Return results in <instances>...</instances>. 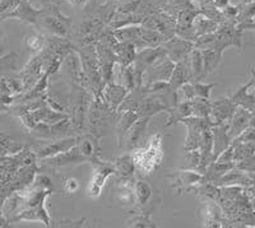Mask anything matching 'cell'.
I'll list each match as a JSON object with an SVG mask.
<instances>
[{
    "label": "cell",
    "mask_w": 255,
    "mask_h": 228,
    "mask_svg": "<svg viewBox=\"0 0 255 228\" xmlns=\"http://www.w3.org/2000/svg\"><path fill=\"white\" fill-rule=\"evenodd\" d=\"M135 168L138 172L142 175H151L153 171L161 166V162L163 158L162 152V138L161 134H154L147 147H142L139 149H135L131 152Z\"/></svg>",
    "instance_id": "cell-1"
},
{
    "label": "cell",
    "mask_w": 255,
    "mask_h": 228,
    "mask_svg": "<svg viewBox=\"0 0 255 228\" xmlns=\"http://www.w3.org/2000/svg\"><path fill=\"white\" fill-rule=\"evenodd\" d=\"M36 24L49 32L51 36L65 37L72 28V19L61 14L56 5H49L47 8L41 9Z\"/></svg>",
    "instance_id": "cell-2"
},
{
    "label": "cell",
    "mask_w": 255,
    "mask_h": 228,
    "mask_svg": "<svg viewBox=\"0 0 255 228\" xmlns=\"http://www.w3.org/2000/svg\"><path fill=\"white\" fill-rule=\"evenodd\" d=\"M91 163L93 165V175L87 193L91 199H97L101 195L105 184L113 175H115V168L113 163L102 161L101 158L95 159Z\"/></svg>",
    "instance_id": "cell-3"
},
{
    "label": "cell",
    "mask_w": 255,
    "mask_h": 228,
    "mask_svg": "<svg viewBox=\"0 0 255 228\" xmlns=\"http://www.w3.org/2000/svg\"><path fill=\"white\" fill-rule=\"evenodd\" d=\"M180 122L188 127V136H186V142L185 145H184L185 152L199 149L203 130L207 126L213 125L209 117H197V116H189V117L183 118Z\"/></svg>",
    "instance_id": "cell-4"
},
{
    "label": "cell",
    "mask_w": 255,
    "mask_h": 228,
    "mask_svg": "<svg viewBox=\"0 0 255 228\" xmlns=\"http://www.w3.org/2000/svg\"><path fill=\"white\" fill-rule=\"evenodd\" d=\"M142 26L144 28L158 32L167 41L168 38L176 36L177 19H175L174 17H170L166 13H157V14L147 15L145 19L143 20Z\"/></svg>",
    "instance_id": "cell-5"
},
{
    "label": "cell",
    "mask_w": 255,
    "mask_h": 228,
    "mask_svg": "<svg viewBox=\"0 0 255 228\" xmlns=\"http://www.w3.org/2000/svg\"><path fill=\"white\" fill-rule=\"evenodd\" d=\"M95 47L97 60H99V67L100 70H101V75L105 84L114 82V69H115L116 63H118V59H116L113 47L101 42V41L96 42Z\"/></svg>",
    "instance_id": "cell-6"
},
{
    "label": "cell",
    "mask_w": 255,
    "mask_h": 228,
    "mask_svg": "<svg viewBox=\"0 0 255 228\" xmlns=\"http://www.w3.org/2000/svg\"><path fill=\"white\" fill-rule=\"evenodd\" d=\"M176 63L168 58L167 55L159 58L156 63H153L148 68L143 77V86H147L153 82H168L171 78L174 68Z\"/></svg>",
    "instance_id": "cell-7"
},
{
    "label": "cell",
    "mask_w": 255,
    "mask_h": 228,
    "mask_svg": "<svg viewBox=\"0 0 255 228\" xmlns=\"http://www.w3.org/2000/svg\"><path fill=\"white\" fill-rule=\"evenodd\" d=\"M106 23L99 17H93L84 20L78 28V38L82 46H88L99 42L105 33Z\"/></svg>",
    "instance_id": "cell-8"
},
{
    "label": "cell",
    "mask_w": 255,
    "mask_h": 228,
    "mask_svg": "<svg viewBox=\"0 0 255 228\" xmlns=\"http://www.w3.org/2000/svg\"><path fill=\"white\" fill-rule=\"evenodd\" d=\"M149 120H151V117L140 116V117L134 122L133 126L129 129V131H128L127 135H125L124 142H123L122 147L124 148V149L133 152V150L144 147L145 131H147Z\"/></svg>",
    "instance_id": "cell-9"
},
{
    "label": "cell",
    "mask_w": 255,
    "mask_h": 228,
    "mask_svg": "<svg viewBox=\"0 0 255 228\" xmlns=\"http://www.w3.org/2000/svg\"><path fill=\"white\" fill-rule=\"evenodd\" d=\"M162 46L166 51V55L174 63H179V61H183L188 58L189 54L195 47V42L179 37V36H174V37L165 41Z\"/></svg>",
    "instance_id": "cell-10"
},
{
    "label": "cell",
    "mask_w": 255,
    "mask_h": 228,
    "mask_svg": "<svg viewBox=\"0 0 255 228\" xmlns=\"http://www.w3.org/2000/svg\"><path fill=\"white\" fill-rule=\"evenodd\" d=\"M174 188L177 191V194L195 190L198 186L206 182L203 173H199L194 170L179 171L177 173H174Z\"/></svg>",
    "instance_id": "cell-11"
},
{
    "label": "cell",
    "mask_w": 255,
    "mask_h": 228,
    "mask_svg": "<svg viewBox=\"0 0 255 228\" xmlns=\"http://www.w3.org/2000/svg\"><path fill=\"white\" fill-rule=\"evenodd\" d=\"M46 166L52 168H59V167H68V166H76L81 165L83 162H90V159L86 156L82 154L79 150L78 145L73 147L72 149L64 152V153L58 154V156L50 157V158H45L42 161Z\"/></svg>",
    "instance_id": "cell-12"
},
{
    "label": "cell",
    "mask_w": 255,
    "mask_h": 228,
    "mask_svg": "<svg viewBox=\"0 0 255 228\" xmlns=\"http://www.w3.org/2000/svg\"><path fill=\"white\" fill-rule=\"evenodd\" d=\"M236 105L234 104L231 99H218L216 101L211 102V114H209V120L213 122V125L223 124V122L230 121L236 110Z\"/></svg>",
    "instance_id": "cell-13"
},
{
    "label": "cell",
    "mask_w": 255,
    "mask_h": 228,
    "mask_svg": "<svg viewBox=\"0 0 255 228\" xmlns=\"http://www.w3.org/2000/svg\"><path fill=\"white\" fill-rule=\"evenodd\" d=\"M114 168H115V176L118 180V184H129L134 182V176H135V163H134L131 152L129 154L116 158L113 162Z\"/></svg>",
    "instance_id": "cell-14"
},
{
    "label": "cell",
    "mask_w": 255,
    "mask_h": 228,
    "mask_svg": "<svg viewBox=\"0 0 255 228\" xmlns=\"http://www.w3.org/2000/svg\"><path fill=\"white\" fill-rule=\"evenodd\" d=\"M77 143H78V135L67 136V138H63L60 139V140H56V142L49 143V144L41 147L40 149H37V152H36V156L40 159L58 156V154L64 153V152L72 149L73 147H76Z\"/></svg>",
    "instance_id": "cell-15"
},
{
    "label": "cell",
    "mask_w": 255,
    "mask_h": 228,
    "mask_svg": "<svg viewBox=\"0 0 255 228\" xmlns=\"http://www.w3.org/2000/svg\"><path fill=\"white\" fill-rule=\"evenodd\" d=\"M229 125L230 121L223 122V124L213 125L212 126V134H213V154H212V161L215 162L220 157L223 150L231 145L232 140L229 135Z\"/></svg>",
    "instance_id": "cell-16"
},
{
    "label": "cell",
    "mask_w": 255,
    "mask_h": 228,
    "mask_svg": "<svg viewBox=\"0 0 255 228\" xmlns=\"http://www.w3.org/2000/svg\"><path fill=\"white\" fill-rule=\"evenodd\" d=\"M128 93H129V90L123 87L122 84L116 83V82H110V83L105 84L104 90H102V99L110 106L111 110L116 113L128 96Z\"/></svg>",
    "instance_id": "cell-17"
},
{
    "label": "cell",
    "mask_w": 255,
    "mask_h": 228,
    "mask_svg": "<svg viewBox=\"0 0 255 228\" xmlns=\"http://www.w3.org/2000/svg\"><path fill=\"white\" fill-rule=\"evenodd\" d=\"M250 118H252L250 111H248L244 107H236L235 113L232 115L229 125V135L232 142L250 126Z\"/></svg>",
    "instance_id": "cell-18"
},
{
    "label": "cell",
    "mask_w": 255,
    "mask_h": 228,
    "mask_svg": "<svg viewBox=\"0 0 255 228\" xmlns=\"http://www.w3.org/2000/svg\"><path fill=\"white\" fill-rule=\"evenodd\" d=\"M140 117V114L136 111H118V117H116L115 127L116 136H118V144L122 147L124 142L125 135L129 131L134 122Z\"/></svg>",
    "instance_id": "cell-19"
},
{
    "label": "cell",
    "mask_w": 255,
    "mask_h": 228,
    "mask_svg": "<svg viewBox=\"0 0 255 228\" xmlns=\"http://www.w3.org/2000/svg\"><path fill=\"white\" fill-rule=\"evenodd\" d=\"M41 13V9H36L32 6L29 0H20L12 13L4 14V18H18L24 23L36 24L37 18Z\"/></svg>",
    "instance_id": "cell-20"
},
{
    "label": "cell",
    "mask_w": 255,
    "mask_h": 228,
    "mask_svg": "<svg viewBox=\"0 0 255 228\" xmlns=\"http://www.w3.org/2000/svg\"><path fill=\"white\" fill-rule=\"evenodd\" d=\"M134 193H135L136 207L140 211H144L148 205L154 202V193L152 186L144 180L134 181Z\"/></svg>",
    "instance_id": "cell-21"
},
{
    "label": "cell",
    "mask_w": 255,
    "mask_h": 228,
    "mask_svg": "<svg viewBox=\"0 0 255 228\" xmlns=\"http://www.w3.org/2000/svg\"><path fill=\"white\" fill-rule=\"evenodd\" d=\"M168 107L166 106L165 102L159 99L158 96L154 93L145 92L144 99H143L142 106H140L139 114L140 116H147V117H152L153 115L162 111H167Z\"/></svg>",
    "instance_id": "cell-22"
},
{
    "label": "cell",
    "mask_w": 255,
    "mask_h": 228,
    "mask_svg": "<svg viewBox=\"0 0 255 228\" xmlns=\"http://www.w3.org/2000/svg\"><path fill=\"white\" fill-rule=\"evenodd\" d=\"M253 86V77L250 79V82L245 86H243L241 88H239L234 96L231 97V100L234 101V104L236 106L244 107V109H247L248 111L250 113H255V95L254 93H250L249 90L250 87Z\"/></svg>",
    "instance_id": "cell-23"
},
{
    "label": "cell",
    "mask_w": 255,
    "mask_h": 228,
    "mask_svg": "<svg viewBox=\"0 0 255 228\" xmlns=\"http://www.w3.org/2000/svg\"><path fill=\"white\" fill-rule=\"evenodd\" d=\"M186 63H188L190 82L202 81V74H203V55H202V50L194 47L193 51L186 58Z\"/></svg>",
    "instance_id": "cell-24"
},
{
    "label": "cell",
    "mask_w": 255,
    "mask_h": 228,
    "mask_svg": "<svg viewBox=\"0 0 255 228\" xmlns=\"http://www.w3.org/2000/svg\"><path fill=\"white\" fill-rule=\"evenodd\" d=\"M113 50L115 52L118 63L123 64L125 67L131 65L135 60L136 49L133 42H120V41H118L113 46Z\"/></svg>",
    "instance_id": "cell-25"
},
{
    "label": "cell",
    "mask_w": 255,
    "mask_h": 228,
    "mask_svg": "<svg viewBox=\"0 0 255 228\" xmlns=\"http://www.w3.org/2000/svg\"><path fill=\"white\" fill-rule=\"evenodd\" d=\"M115 69H116V74L114 73V79L116 78V83L122 84L123 87L128 88L129 91H131L133 88H135V79H134L133 64H131V65H128V67H125V65H123V64L116 63Z\"/></svg>",
    "instance_id": "cell-26"
},
{
    "label": "cell",
    "mask_w": 255,
    "mask_h": 228,
    "mask_svg": "<svg viewBox=\"0 0 255 228\" xmlns=\"http://www.w3.org/2000/svg\"><path fill=\"white\" fill-rule=\"evenodd\" d=\"M168 113V118L167 122L165 124V126H171V125L177 124L183 118L189 117V116H193V110H191V104L189 102H179L175 106L170 107L167 110Z\"/></svg>",
    "instance_id": "cell-27"
},
{
    "label": "cell",
    "mask_w": 255,
    "mask_h": 228,
    "mask_svg": "<svg viewBox=\"0 0 255 228\" xmlns=\"http://www.w3.org/2000/svg\"><path fill=\"white\" fill-rule=\"evenodd\" d=\"M193 28H194L195 37H202L204 35H208V33H213L215 31H217L218 24L216 20L211 19L209 17H207L204 13L200 12L199 14H197V17L194 18V22H193Z\"/></svg>",
    "instance_id": "cell-28"
},
{
    "label": "cell",
    "mask_w": 255,
    "mask_h": 228,
    "mask_svg": "<svg viewBox=\"0 0 255 228\" xmlns=\"http://www.w3.org/2000/svg\"><path fill=\"white\" fill-rule=\"evenodd\" d=\"M202 55H203V74L202 79H204L207 75L212 74L218 68L222 60V52H218L212 49H200Z\"/></svg>",
    "instance_id": "cell-29"
},
{
    "label": "cell",
    "mask_w": 255,
    "mask_h": 228,
    "mask_svg": "<svg viewBox=\"0 0 255 228\" xmlns=\"http://www.w3.org/2000/svg\"><path fill=\"white\" fill-rule=\"evenodd\" d=\"M114 35H115L116 40L120 42H138L142 36L143 27L142 24H134V26H127L122 27V28L113 29Z\"/></svg>",
    "instance_id": "cell-30"
},
{
    "label": "cell",
    "mask_w": 255,
    "mask_h": 228,
    "mask_svg": "<svg viewBox=\"0 0 255 228\" xmlns=\"http://www.w3.org/2000/svg\"><path fill=\"white\" fill-rule=\"evenodd\" d=\"M116 202L123 207H135V193H134V184L130 186L129 184H116Z\"/></svg>",
    "instance_id": "cell-31"
},
{
    "label": "cell",
    "mask_w": 255,
    "mask_h": 228,
    "mask_svg": "<svg viewBox=\"0 0 255 228\" xmlns=\"http://www.w3.org/2000/svg\"><path fill=\"white\" fill-rule=\"evenodd\" d=\"M170 84L174 90L177 91L179 87H181L183 84L190 82V77H189V69H188V63H186V59L183 61H179L176 63L174 68V72H172L171 78H170Z\"/></svg>",
    "instance_id": "cell-32"
},
{
    "label": "cell",
    "mask_w": 255,
    "mask_h": 228,
    "mask_svg": "<svg viewBox=\"0 0 255 228\" xmlns=\"http://www.w3.org/2000/svg\"><path fill=\"white\" fill-rule=\"evenodd\" d=\"M202 214H203L204 226H207V227H220L221 226L220 223L222 214H221L220 209L216 204H213V203L204 204Z\"/></svg>",
    "instance_id": "cell-33"
},
{
    "label": "cell",
    "mask_w": 255,
    "mask_h": 228,
    "mask_svg": "<svg viewBox=\"0 0 255 228\" xmlns=\"http://www.w3.org/2000/svg\"><path fill=\"white\" fill-rule=\"evenodd\" d=\"M234 144V162H239L247 159L248 157L255 153V140L243 143H231Z\"/></svg>",
    "instance_id": "cell-34"
},
{
    "label": "cell",
    "mask_w": 255,
    "mask_h": 228,
    "mask_svg": "<svg viewBox=\"0 0 255 228\" xmlns=\"http://www.w3.org/2000/svg\"><path fill=\"white\" fill-rule=\"evenodd\" d=\"M191 110H193V116L197 117H209L211 114V102L208 99H202V97H195L191 100Z\"/></svg>",
    "instance_id": "cell-35"
},
{
    "label": "cell",
    "mask_w": 255,
    "mask_h": 228,
    "mask_svg": "<svg viewBox=\"0 0 255 228\" xmlns=\"http://www.w3.org/2000/svg\"><path fill=\"white\" fill-rule=\"evenodd\" d=\"M26 46L28 47V50L36 52H41L42 50L46 47V37H42V36L35 35V33H31V35L26 36Z\"/></svg>",
    "instance_id": "cell-36"
},
{
    "label": "cell",
    "mask_w": 255,
    "mask_h": 228,
    "mask_svg": "<svg viewBox=\"0 0 255 228\" xmlns=\"http://www.w3.org/2000/svg\"><path fill=\"white\" fill-rule=\"evenodd\" d=\"M177 100L179 102H189L191 100L195 99V91H194V84L191 82L183 84L181 87L177 88Z\"/></svg>",
    "instance_id": "cell-37"
},
{
    "label": "cell",
    "mask_w": 255,
    "mask_h": 228,
    "mask_svg": "<svg viewBox=\"0 0 255 228\" xmlns=\"http://www.w3.org/2000/svg\"><path fill=\"white\" fill-rule=\"evenodd\" d=\"M128 227H139V228H154L157 227L153 223V221L149 218L148 214H139V216H135L133 220H130L128 222Z\"/></svg>",
    "instance_id": "cell-38"
},
{
    "label": "cell",
    "mask_w": 255,
    "mask_h": 228,
    "mask_svg": "<svg viewBox=\"0 0 255 228\" xmlns=\"http://www.w3.org/2000/svg\"><path fill=\"white\" fill-rule=\"evenodd\" d=\"M17 54H8L5 56L0 58V73L9 72V70H15L17 68Z\"/></svg>",
    "instance_id": "cell-39"
},
{
    "label": "cell",
    "mask_w": 255,
    "mask_h": 228,
    "mask_svg": "<svg viewBox=\"0 0 255 228\" xmlns=\"http://www.w3.org/2000/svg\"><path fill=\"white\" fill-rule=\"evenodd\" d=\"M194 84L195 97H202V99H208L211 97V91L216 87L215 83L212 84H204L200 82H191Z\"/></svg>",
    "instance_id": "cell-40"
},
{
    "label": "cell",
    "mask_w": 255,
    "mask_h": 228,
    "mask_svg": "<svg viewBox=\"0 0 255 228\" xmlns=\"http://www.w3.org/2000/svg\"><path fill=\"white\" fill-rule=\"evenodd\" d=\"M81 185H79V181L74 177H68V179L64 180L63 189L65 193L68 194H76L79 190Z\"/></svg>",
    "instance_id": "cell-41"
},
{
    "label": "cell",
    "mask_w": 255,
    "mask_h": 228,
    "mask_svg": "<svg viewBox=\"0 0 255 228\" xmlns=\"http://www.w3.org/2000/svg\"><path fill=\"white\" fill-rule=\"evenodd\" d=\"M213 4H215L218 9H223L229 5V0H213Z\"/></svg>",
    "instance_id": "cell-42"
},
{
    "label": "cell",
    "mask_w": 255,
    "mask_h": 228,
    "mask_svg": "<svg viewBox=\"0 0 255 228\" xmlns=\"http://www.w3.org/2000/svg\"><path fill=\"white\" fill-rule=\"evenodd\" d=\"M67 1L72 3L73 5H83V4H86L90 0H67Z\"/></svg>",
    "instance_id": "cell-43"
},
{
    "label": "cell",
    "mask_w": 255,
    "mask_h": 228,
    "mask_svg": "<svg viewBox=\"0 0 255 228\" xmlns=\"http://www.w3.org/2000/svg\"><path fill=\"white\" fill-rule=\"evenodd\" d=\"M252 77H253V86L255 87V70H252Z\"/></svg>",
    "instance_id": "cell-44"
},
{
    "label": "cell",
    "mask_w": 255,
    "mask_h": 228,
    "mask_svg": "<svg viewBox=\"0 0 255 228\" xmlns=\"http://www.w3.org/2000/svg\"><path fill=\"white\" fill-rule=\"evenodd\" d=\"M0 50H1V35H0Z\"/></svg>",
    "instance_id": "cell-45"
}]
</instances>
